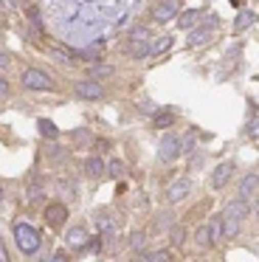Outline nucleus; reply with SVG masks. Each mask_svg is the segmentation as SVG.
Masks as SVG:
<instances>
[{
  "instance_id": "obj_1",
  "label": "nucleus",
  "mask_w": 259,
  "mask_h": 262,
  "mask_svg": "<svg viewBox=\"0 0 259 262\" xmlns=\"http://www.w3.org/2000/svg\"><path fill=\"white\" fill-rule=\"evenodd\" d=\"M14 239L23 254H34L39 248V231L28 223H14Z\"/></svg>"
},
{
  "instance_id": "obj_2",
  "label": "nucleus",
  "mask_w": 259,
  "mask_h": 262,
  "mask_svg": "<svg viewBox=\"0 0 259 262\" xmlns=\"http://www.w3.org/2000/svg\"><path fill=\"white\" fill-rule=\"evenodd\" d=\"M23 88H28V91H51L54 88V82H51V76L45 74V71L39 68H26L20 76Z\"/></svg>"
},
{
  "instance_id": "obj_3",
  "label": "nucleus",
  "mask_w": 259,
  "mask_h": 262,
  "mask_svg": "<svg viewBox=\"0 0 259 262\" xmlns=\"http://www.w3.org/2000/svg\"><path fill=\"white\" fill-rule=\"evenodd\" d=\"M183 152V144H180V138L175 136V133H166V136L161 138V144H158V158L166 161V164H172L178 155Z\"/></svg>"
},
{
  "instance_id": "obj_4",
  "label": "nucleus",
  "mask_w": 259,
  "mask_h": 262,
  "mask_svg": "<svg viewBox=\"0 0 259 262\" xmlns=\"http://www.w3.org/2000/svg\"><path fill=\"white\" fill-rule=\"evenodd\" d=\"M65 245L71 251H84L90 245V234H88V228L84 226H73V228H68V234H65Z\"/></svg>"
},
{
  "instance_id": "obj_5",
  "label": "nucleus",
  "mask_w": 259,
  "mask_h": 262,
  "mask_svg": "<svg viewBox=\"0 0 259 262\" xmlns=\"http://www.w3.org/2000/svg\"><path fill=\"white\" fill-rule=\"evenodd\" d=\"M76 96L88 99V102H96V99L104 96V88H101V82H96V79H82V82H76Z\"/></svg>"
},
{
  "instance_id": "obj_6",
  "label": "nucleus",
  "mask_w": 259,
  "mask_h": 262,
  "mask_svg": "<svg viewBox=\"0 0 259 262\" xmlns=\"http://www.w3.org/2000/svg\"><path fill=\"white\" fill-rule=\"evenodd\" d=\"M248 214H251V206H248V200H240V198L228 200V203H225V209H223V217L236 220V223H242Z\"/></svg>"
},
{
  "instance_id": "obj_7",
  "label": "nucleus",
  "mask_w": 259,
  "mask_h": 262,
  "mask_svg": "<svg viewBox=\"0 0 259 262\" xmlns=\"http://www.w3.org/2000/svg\"><path fill=\"white\" fill-rule=\"evenodd\" d=\"M68 220V206L65 203H48L45 206V223L51 228H62Z\"/></svg>"
},
{
  "instance_id": "obj_8",
  "label": "nucleus",
  "mask_w": 259,
  "mask_h": 262,
  "mask_svg": "<svg viewBox=\"0 0 259 262\" xmlns=\"http://www.w3.org/2000/svg\"><path fill=\"white\" fill-rule=\"evenodd\" d=\"M214 29H217V17H208V20H206V26H200V29L191 31L189 46H191V48H197V46H203V42H208V40L214 37Z\"/></svg>"
},
{
  "instance_id": "obj_9",
  "label": "nucleus",
  "mask_w": 259,
  "mask_h": 262,
  "mask_svg": "<svg viewBox=\"0 0 259 262\" xmlns=\"http://www.w3.org/2000/svg\"><path fill=\"white\" fill-rule=\"evenodd\" d=\"M191 194V181L189 178H180V181H175L172 186L166 189V200L169 203H180V200H186Z\"/></svg>"
},
{
  "instance_id": "obj_10",
  "label": "nucleus",
  "mask_w": 259,
  "mask_h": 262,
  "mask_svg": "<svg viewBox=\"0 0 259 262\" xmlns=\"http://www.w3.org/2000/svg\"><path fill=\"white\" fill-rule=\"evenodd\" d=\"M234 161H225V164H220L217 169H214V175H211V186L214 189H225V183L234 178Z\"/></svg>"
},
{
  "instance_id": "obj_11",
  "label": "nucleus",
  "mask_w": 259,
  "mask_h": 262,
  "mask_svg": "<svg viewBox=\"0 0 259 262\" xmlns=\"http://www.w3.org/2000/svg\"><path fill=\"white\" fill-rule=\"evenodd\" d=\"M256 189H259V175L256 172H248V175L240 181V186H236V198L248 200L251 194H256Z\"/></svg>"
},
{
  "instance_id": "obj_12",
  "label": "nucleus",
  "mask_w": 259,
  "mask_h": 262,
  "mask_svg": "<svg viewBox=\"0 0 259 262\" xmlns=\"http://www.w3.org/2000/svg\"><path fill=\"white\" fill-rule=\"evenodd\" d=\"M175 14H178V3H175V0H161V3H155V9H152V17H155L158 23H166Z\"/></svg>"
},
{
  "instance_id": "obj_13",
  "label": "nucleus",
  "mask_w": 259,
  "mask_h": 262,
  "mask_svg": "<svg viewBox=\"0 0 259 262\" xmlns=\"http://www.w3.org/2000/svg\"><path fill=\"white\" fill-rule=\"evenodd\" d=\"M195 245H197V248H200V251H208V248H211V245H214V237H211V226H208V223H206V226H200V228H197V231H195Z\"/></svg>"
},
{
  "instance_id": "obj_14",
  "label": "nucleus",
  "mask_w": 259,
  "mask_h": 262,
  "mask_svg": "<svg viewBox=\"0 0 259 262\" xmlns=\"http://www.w3.org/2000/svg\"><path fill=\"white\" fill-rule=\"evenodd\" d=\"M203 14H206V9H189V12H183L178 17V26H180V29H191L195 23H200V20H203Z\"/></svg>"
},
{
  "instance_id": "obj_15",
  "label": "nucleus",
  "mask_w": 259,
  "mask_h": 262,
  "mask_svg": "<svg viewBox=\"0 0 259 262\" xmlns=\"http://www.w3.org/2000/svg\"><path fill=\"white\" fill-rule=\"evenodd\" d=\"M84 175L88 178H101L104 175V161H101L99 155H90V158L84 161Z\"/></svg>"
},
{
  "instance_id": "obj_16",
  "label": "nucleus",
  "mask_w": 259,
  "mask_h": 262,
  "mask_svg": "<svg viewBox=\"0 0 259 262\" xmlns=\"http://www.w3.org/2000/svg\"><path fill=\"white\" fill-rule=\"evenodd\" d=\"M127 54L135 59H144L146 54H149V46H146V40H130L127 42Z\"/></svg>"
},
{
  "instance_id": "obj_17",
  "label": "nucleus",
  "mask_w": 259,
  "mask_h": 262,
  "mask_svg": "<svg viewBox=\"0 0 259 262\" xmlns=\"http://www.w3.org/2000/svg\"><path fill=\"white\" fill-rule=\"evenodd\" d=\"M253 23H256V14H253V12H240V14H236V20H234V29L236 31H245V29H251Z\"/></svg>"
},
{
  "instance_id": "obj_18",
  "label": "nucleus",
  "mask_w": 259,
  "mask_h": 262,
  "mask_svg": "<svg viewBox=\"0 0 259 262\" xmlns=\"http://www.w3.org/2000/svg\"><path fill=\"white\" fill-rule=\"evenodd\" d=\"M141 262H172V254L169 251H144L141 254Z\"/></svg>"
},
{
  "instance_id": "obj_19",
  "label": "nucleus",
  "mask_w": 259,
  "mask_h": 262,
  "mask_svg": "<svg viewBox=\"0 0 259 262\" xmlns=\"http://www.w3.org/2000/svg\"><path fill=\"white\" fill-rule=\"evenodd\" d=\"M220 231H223V237H236V234H240V223L220 214Z\"/></svg>"
},
{
  "instance_id": "obj_20",
  "label": "nucleus",
  "mask_w": 259,
  "mask_h": 262,
  "mask_svg": "<svg viewBox=\"0 0 259 262\" xmlns=\"http://www.w3.org/2000/svg\"><path fill=\"white\" fill-rule=\"evenodd\" d=\"M37 127H39V136H42V138H56V136H59L56 124H54V121H48V119H39Z\"/></svg>"
},
{
  "instance_id": "obj_21",
  "label": "nucleus",
  "mask_w": 259,
  "mask_h": 262,
  "mask_svg": "<svg viewBox=\"0 0 259 262\" xmlns=\"http://www.w3.org/2000/svg\"><path fill=\"white\" fill-rule=\"evenodd\" d=\"M152 124H155V127H172V124H175V113H169V110H161V113H155Z\"/></svg>"
},
{
  "instance_id": "obj_22",
  "label": "nucleus",
  "mask_w": 259,
  "mask_h": 262,
  "mask_svg": "<svg viewBox=\"0 0 259 262\" xmlns=\"http://www.w3.org/2000/svg\"><path fill=\"white\" fill-rule=\"evenodd\" d=\"M144 245H146V234L144 231H133V234H130V248H133V251H144Z\"/></svg>"
},
{
  "instance_id": "obj_23",
  "label": "nucleus",
  "mask_w": 259,
  "mask_h": 262,
  "mask_svg": "<svg viewBox=\"0 0 259 262\" xmlns=\"http://www.w3.org/2000/svg\"><path fill=\"white\" fill-rule=\"evenodd\" d=\"M96 223H99V228H101V234H104V239H110L113 234H116V226L110 223V217H104V214H101Z\"/></svg>"
},
{
  "instance_id": "obj_24",
  "label": "nucleus",
  "mask_w": 259,
  "mask_h": 262,
  "mask_svg": "<svg viewBox=\"0 0 259 262\" xmlns=\"http://www.w3.org/2000/svg\"><path fill=\"white\" fill-rule=\"evenodd\" d=\"M169 239H172L175 248H180V245L186 243V228H183V226H175V228H172V234H169Z\"/></svg>"
},
{
  "instance_id": "obj_25",
  "label": "nucleus",
  "mask_w": 259,
  "mask_h": 262,
  "mask_svg": "<svg viewBox=\"0 0 259 262\" xmlns=\"http://www.w3.org/2000/svg\"><path fill=\"white\" fill-rule=\"evenodd\" d=\"M104 169L110 172L113 178H124V164H121V161H110V164H107Z\"/></svg>"
},
{
  "instance_id": "obj_26",
  "label": "nucleus",
  "mask_w": 259,
  "mask_h": 262,
  "mask_svg": "<svg viewBox=\"0 0 259 262\" xmlns=\"http://www.w3.org/2000/svg\"><path fill=\"white\" fill-rule=\"evenodd\" d=\"M113 68H107V65H96V68H90V79H99V76H110Z\"/></svg>"
},
{
  "instance_id": "obj_27",
  "label": "nucleus",
  "mask_w": 259,
  "mask_h": 262,
  "mask_svg": "<svg viewBox=\"0 0 259 262\" xmlns=\"http://www.w3.org/2000/svg\"><path fill=\"white\" fill-rule=\"evenodd\" d=\"M169 46H172V40H169V37H163L161 42H155V46H149V54H161V51H166Z\"/></svg>"
},
{
  "instance_id": "obj_28",
  "label": "nucleus",
  "mask_w": 259,
  "mask_h": 262,
  "mask_svg": "<svg viewBox=\"0 0 259 262\" xmlns=\"http://www.w3.org/2000/svg\"><path fill=\"white\" fill-rule=\"evenodd\" d=\"M248 138H259V116H256V119H253L251 121V124H248Z\"/></svg>"
},
{
  "instance_id": "obj_29",
  "label": "nucleus",
  "mask_w": 259,
  "mask_h": 262,
  "mask_svg": "<svg viewBox=\"0 0 259 262\" xmlns=\"http://www.w3.org/2000/svg\"><path fill=\"white\" fill-rule=\"evenodd\" d=\"M146 37L149 34H146V29H141V26H135V29L130 31V40H146Z\"/></svg>"
},
{
  "instance_id": "obj_30",
  "label": "nucleus",
  "mask_w": 259,
  "mask_h": 262,
  "mask_svg": "<svg viewBox=\"0 0 259 262\" xmlns=\"http://www.w3.org/2000/svg\"><path fill=\"white\" fill-rule=\"evenodd\" d=\"M28 20H31L34 26H37V29H42V23H39V12L34 6H28Z\"/></svg>"
},
{
  "instance_id": "obj_31",
  "label": "nucleus",
  "mask_w": 259,
  "mask_h": 262,
  "mask_svg": "<svg viewBox=\"0 0 259 262\" xmlns=\"http://www.w3.org/2000/svg\"><path fill=\"white\" fill-rule=\"evenodd\" d=\"M73 141H76V144L90 141V133H88V130H76V133H73Z\"/></svg>"
},
{
  "instance_id": "obj_32",
  "label": "nucleus",
  "mask_w": 259,
  "mask_h": 262,
  "mask_svg": "<svg viewBox=\"0 0 259 262\" xmlns=\"http://www.w3.org/2000/svg\"><path fill=\"white\" fill-rule=\"evenodd\" d=\"M39 198H42V189H39V186H31V189H28V200H31V203H37Z\"/></svg>"
},
{
  "instance_id": "obj_33",
  "label": "nucleus",
  "mask_w": 259,
  "mask_h": 262,
  "mask_svg": "<svg viewBox=\"0 0 259 262\" xmlns=\"http://www.w3.org/2000/svg\"><path fill=\"white\" fill-rule=\"evenodd\" d=\"M0 262H11L9 248H6V243H3V239H0Z\"/></svg>"
},
{
  "instance_id": "obj_34",
  "label": "nucleus",
  "mask_w": 259,
  "mask_h": 262,
  "mask_svg": "<svg viewBox=\"0 0 259 262\" xmlns=\"http://www.w3.org/2000/svg\"><path fill=\"white\" fill-rule=\"evenodd\" d=\"M6 96H9V82L0 76V99H6Z\"/></svg>"
},
{
  "instance_id": "obj_35",
  "label": "nucleus",
  "mask_w": 259,
  "mask_h": 262,
  "mask_svg": "<svg viewBox=\"0 0 259 262\" xmlns=\"http://www.w3.org/2000/svg\"><path fill=\"white\" fill-rule=\"evenodd\" d=\"M65 259H68V254H65V251H56V254L51 256V262H65Z\"/></svg>"
},
{
  "instance_id": "obj_36",
  "label": "nucleus",
  "mask_w": 259,
  "mask_h": 262,
  "mask_svg": "<svg viewBox=\"0 0 259 262\" xmlns=\"http://www.w3.org/2000/svg\"><path fill=\"white\" fill-rule=\"evenodd\" d=\"M11 62V57H9V54H6V51H0V68H6V65H9Z\"/></svg>"
},
{
  "instance_id": "obj_37",
  "label": "nucleus",
  "mask_w": 259,
  "mask_h": 262,
  "mask_svg": "<svg viewBox=\"0 0 259 262\" xmlns=\"http://www.w3.org/2000/svg\"><path fill=\"white\" fill-rule=\"evenodd\" d=\"M3 198H6V189H3V183H0V203H3Z\"/></svg>"
},
{
  "instance_id": "obj_38",
  "label": "nucleus",
  "mask_w": 259,
  "mask_h": 262,
  "mask_svg": "<svg viewBox=\"0 0 259 262\" xmlns=\"http://www.w3.org/2000/svg\"><path fill=\"white\" fill-rule=\"evenodd\" d=\"M253 211H256V214H259V200H256V206H253Z\"/></svg>"
}]
</instances>
